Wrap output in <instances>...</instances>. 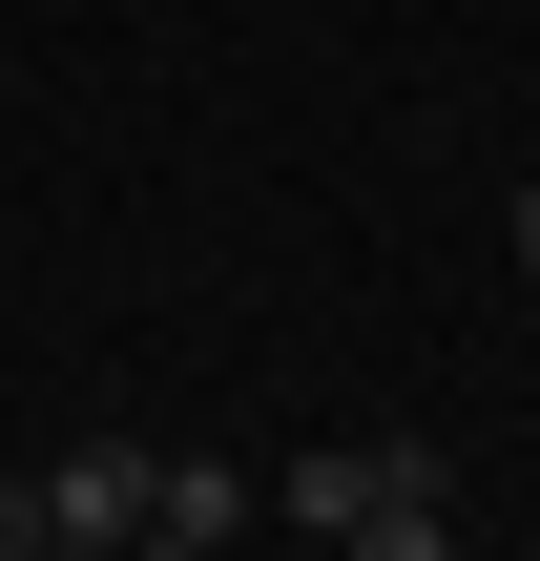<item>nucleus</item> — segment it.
<instances>
[{
	"label": "nucleus",
	"instance_id": "nucleus-1",
	"mask_svg": "<svg viewBox=\"0 0 540 561\" xmlns=\"http://www.w3.org/2000/svg\"><path fill=\"white\" fill-rule=\"evenodd\" d=\"M271 500H291V520H312V541H354V520H375V500H437V437H312V458H291V479H271Z\"/></svg>",
	"mask_w": 540,
	"mask_h": 561
},
{
	"label": "nucleus",
	"instance_id": "nucleus-2",
	"mask_svg": "<svg viewBox=\"0 0 540 561\" xmlns=\"http://www.w3.org/2000/svg\"><path fill=\"white\" fill-rule=\"evenodd\" d=\"M42 520H62V541H146V437H62Z\"/></svg>",
	"mask_w": 540,
	"mask_h": 561
},
{
	"label": "nucleus",
	"instance_id": "nucleus-3",
	"mask_svg": "<svg viewBox=\"0 0 540 561\" xmlns=\"http://www.w3.org/2000/svg\"><path fill=\"white\" fill-rule=\"evenodd\" d=\"M229 520H250V479H229V458H146V561H208Z\"/></svg>",
	"mask_w": 540,
	"mask_h": 561
},
{
	"label": "nucleus",
	"instance_id": "nucleus-4",
	"mask_svg": "<svg viewBox=\"0 0 540 561\" xmlns=\"http://www.w3.org/2000/svg\"><path fill=\"white\" fill-rule=\"evenodd\" d=\"M354 561H458V541H437V500H375V520H354Z\"/></svg>",
	"mask_w": 540,
	"mask_h": 561
},
{
	"label": "nucleus",
	"instance_id": "nucleus-5",
	"mask_svg": "<svg viewBox=\"0 0 540 561\" xmlns=\"http://www.w3.org/2000/svg\"><path fill=\"white\" fill-rule=\"evenodd\" d=\"M42 541H62V520H42V479H0V561H42Z\"/></svg>",
	"mask_w": 540,
	"mask_h": 561
},
{
	"label": "nucleus",
	"instance_id": "nucleus-6",
	"mask_svg": "<svg viewBox=\"0 0 540 561\" xmlns=\"http://www.w3.org/2000/svg\"><path fill=\"white\" fill-rule=\"evenodd\" d=\"M499 229H520V291H540V187H520V208H499Z\"/></svg>",
	"mask_w": 540,
	"mask_h": 561
},
{
	"label": "nucleus",
	"instance_id": "nucleus-7",
	"mask_svg": "<svg viewBox=\"0 0 540 561\" xmlns=\"http://www.w3.org/2000/svg\"><path fill=\"white\" fill-rule=\"evenodd\" d=\"M42 561H146V541H42Z\"/></svg>",
	"mask_w": 540,
	"mask_h": 561
}]
</instances>
